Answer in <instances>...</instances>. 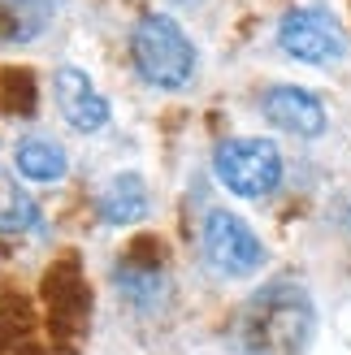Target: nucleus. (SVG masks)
<instances>
[{
  "label": "nucleus",
  "instance_id": "nucleus-12",
  "mask_svg": "<svg viewBox=\"0 0 351 355\" xmlns=\"http://www.w3.org/2000/svg\"><path fill=\"white\" fill-rule=\"evenodd\" d=\"M117 286H121V295H126L130 304L152 308L156 299H161V291H165V277H161L156 264H135V260H126V264H117Z\"/></svg>",
  "mask_w": 351,
  "mask_h": 355
},
{
  "label": "nucleus",
  "instance_id": "nucleus-14",
  "mask_svg": "<svg viewBox=\"0 0 351 355\" xmlns=\"http://www.w3.org/2000/svg\"><path fill=\"white\" fill-rule=\"evenodd\" d=\"M347 221H351V212H347Z\"/></svg>",
  "mask_w": 351,
  "mask_h": 355
},
{
  "label": "nucleus",
  "instance_id": "nucleus-10",
  "mask_svg": "<svg viewBox=\"0 0 351 355\" xmlns=\"http://www.w3.org/2000/svg\"><path fill=\"white\" fill-rule=\"evenodd\" d=\"M44 212L26 195V187H17V178L9 169H0V234H40Z\"/></svg>",
  "mask_w": 351,
  "mask_h": 355
},
{
  "label": "nucleus",
  "instance_id": "nucleus-5",
  "mask_svg": "<svg viewBox=\"0 0 351 355\" xmlns=\"http://www.w3.org/2000/svg\"><path fill=\"white\" fill-rule=\"evenodd\" d=\"M204 256L221 277H252L265 264V243L243 217L217 208L204 221Z\"/></svg>",
  "mask_w": 351,
  "mask_h": 355
},
{
  "label": "nucleus",
  "instance_id": "nucleus-9",
  "mask_svg": "<svg viewBox=\"0 0 351 355\" xmlns=\"http://www.w3.org/2000/svg\"><path fill=\"white\" fill-rule=\"evenodd\" d=\"M13 161H17V173L26 182H61L69 173V156L57 139H44V135H26L17 139L13 148Z\"/></svg>",
  "mask_w": 351,
  "mask_h": 355
},
{
  "label": "nucleus",
  "instance_id": "nucleus-1",
  "mask_svg": "<svg viewBox=\"0 0 351 355\" xmlns=\"http://www.w3.org/2000/svg\"><path fill=\"white\" fill-rule=\"evenodd\" d=\"M312 334V299L300 282H269L239 308L230 343L243 355H300Z\"/></svg>",
  "mask_w": 351,
  "mask_h": 355
},
{
  "label": "nucleus",
  "instance_id": "nucleus-13",
  "mask_svg": "<svg viewBox=\"0 0 351 355\" xmlns=\"http://www.w3.org/2000/svg\"><path fill=\"white\" fill-rule=\"evenodd\" d=\"M5 9H9V0H0V13H5Z\"/></svg>",
  "mask_w": 351,
  "mask_h": 355
},
{
  "label": "nucleus",
  "instance_id": "nucleus-6",
  "mask_svg": "<svg viewBox=\"0 0 351 355\" xmlns=\"http://www.w3.org/2000/svg\"><path fill=\"white\" fill-rule=\"evenodd\" d=\"M52 92H57L61 117H65L78 135H96V130L109 126V100L100 96V87L92 83V74H87V69L61 65L57 74H52Z\"/></svg>",
  "mask_w": 351,
  "mask_h": 355
},
{
  "label": "nucleus",
  "instance_id": "nucleus-4",
  "mask_svg": "<svg viewBox=\"0 0 351 355\" xmlns=\"http://www.w3.org/2000/svg\"><path fill=\"white\" fill-rule=\"evenodd\" d=\"M277 48L304 65H334L347 57V31L325 9H291L277 22Z\"/></svg>",
  "mask_w": 351,
  "mask_h": 355
},
{
  "label": "nucleus",
  "instance_id": "nucleus-2",
  "mask_svg": "<svg viewBox=\"0 0 351 355\" xmlns=\"http://www.w3.org/2000/svg\"><path fill=\"white\" fill-rule=\"evenodd\" d=\"M130 61L139 78L161 87V92H182L196 78V44L169 13H144L130 31Z\"/></svg>",
  "mask_w": 351,
  "mask_h": 355
},
{
  "label": "nucleus",
  "instance_id": "nucleus-3",
  "mask_svg": "<svg viewBox=\"0 0 351 355\" xmlns=\"http://www.w3.org/2000/svg\"><path fill=\"white\" fill-rule=\"evenodd\" d=\"M213 173L239 200H265L282 182V152L269 139H225L213 152Z\"/></svg>",
  "mask_w": 351,
  "mask_h": 355
},
{
  "label": "nucleus",
  "instance_id": "nucleus-8",
  "mask_svg": "<svg viewBox=\"0 0 351 355\" xmlns=\"http://www.w3.org/2000/svg\"><path fill=\"white\" fill-rule=\"evenodd\" d=\"M96 212H100L104 225H135V221H144L148 217V187H144V178H139V173H117L113 182L104 187Z\"/></svg>",
  "mask_w": 351,
  "mask_h": 355
},
{
  "label": "nucleus",
  "instance_id": "nucleus-11",
  "mask_svg": "<svg viewBox=\"0 0 351 355\" xmlns=\"http://www.w3.org/2000/svg\"><path fill=\"white\" fill-rule=\"evenodd\" d=\"M57 9V0H9V9L0 13V40H9V44H26L40 35Z\"/></svg>",
  "mask_w": 351,
  "mask_h": 355
},
{
  "label": "nucleus",
  "instance_id": "nucleus-7",
  "mask_svg": "<svg viewBox=\"0 0 351 355\" xmlns=\"http://www.w3.org/2000/svg\"><path fill=\"white\" fill-rule=\"evenodd\" d=\"M260 109H265V117L273 121L277 130H286L295 139H317L325 135L329 117H325V104L304 92V87H291V83H277L269 87L265 96H260Z\"/></svg>",
  "mask_w": 351,
  "mask_h": 355
}]
</instances>
